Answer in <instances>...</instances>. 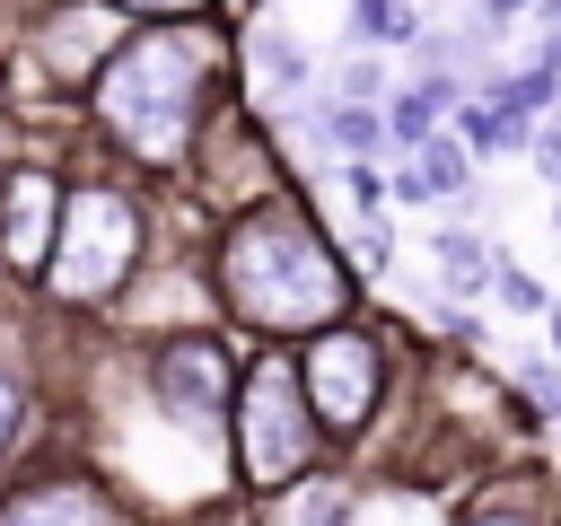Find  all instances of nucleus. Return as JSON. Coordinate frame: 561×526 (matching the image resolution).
Here are the masks:
<instances>
[{"label": "nucleus", "instance_id": "obj_1", "mask_svg": "<svg viewBox=\"0 0 561 526\" xmlns=\"http://www.w3.org/2000/svg\"><path fill=\"white\" fill-rule=\"evenodd\" d=\"M228 298L254 324H316V316L342 307V272L324 263V245L298 219L263 210V219H245L228 237Z\"/></svg>", "mask_w": 561, "mask_h": 526}, {"label": "nucleus", "instance_id": "obj_2", "mask_svg": "<svg viewBox=\"0 0 561 526\" xmlns=\"http://www.w3.org/2000/svg\"><path fill=\"white\" fill-rule=\"evenodd\" d=\"M202 70H210V35H140L114 70H105V123L140 149V158H175L184 149V123H193V96H202Z\"/></svg>", "mask_w": 561, "mask_h": 526}, {"label": "nucleus", "instance_id": "obj_3", "mask_svg": "<svg viewBox=\"0 0 561 526\" xmlns=\"http://www.w3.org/2000/svg\"><path fill=\"white\" fill-rule=\"evenodd\" d=\"M131 245H140V219H131V202H123V193H105V184L70 193V202H61V254H53V289H61V298H105V289L123 281Z\"/></svg>", "mask_w": 561, "mask_h": 526}, {"label": "nucleus", "instance_id": "obj_4", "mask_svg": "<svg viewBox=\"0 0 561 526\" xmlns=\"http://www.w3.org/2000/svg\"><path fill=\"white\" fill-rule=\"evenodd\" d=\"M307 447H316V430H307V386H298V368H289V359H263L254 386H245V465H254L263 482H280V473L307 465Z\"/></svg>", "mask_w": 561, "mask_h": 526}, {"label": "nucleus", "instance_id": "obj_5", "mask_svg": "<svg viewBox=\"0 0 561 526\" xmlns=\"http://www.w3.org/2000/svg\"><path fill=\"white\" fill-rule=\"evenodd\" d=\"M158 403L175 412V421H219V403H228V359H219V342L210 333H184V342H167L158 351Z\"/></svg>", "mask_w": 561, "mask_h": 526}, {"label": "nucleus", "instance_id": "obj_6", "mask_svg": "<svg viewBox=\"0 0 561 526\" xmlns=\"http://www.w3.org/2000/svg\"><path fill=\"white\" fill-rule=\"evenodd\" d=\"M307 386H316V412L324 421H359L377 403V351L359 333H324L316 359H307Z\"/></svg>", "mask_w": 561, "mask_h": 526}, {"label": "nucleus", "instance_id": "obj_7", "mask_svg": "<svg viewBox=\"0 0 561 526\" xmlns=\"http://www.w3.org/2000/svg\"><path fill=\"white\" fill-rule=\"evenodd\" d=\"M44 219H53V184H44V175H18V184H9V228H0V245H9L18 272L44 263Z\"/></svg>", "mask_w": 561, "mask_h": 526}, {"label": "nucleus", "instance_id": "obj_8", "mask_svg": "<svg viewBox=\"0 0 561 526\" xmlns=\"http://www.w3.org/2000/svg\"><path fill=\"white\" fill-rule=\"evenodd\" d=\"M0 526H123L96 491H79V482H53V491H26Z\"/></svg>", "mask_w": 561, "mask_h": 526}, {"label": "nucleus", "instance_id": "obj_9", "mask_svg": "<svg viewBox=\"0 0 561 526\" xmlns=\"http://www.w3.org/2000/svg\"><path fill=\"white\" fill-rule=\"evenodd\" d=\"M394 193H403V202H465V149H456V140H421Z\"/></svg>", "mask_w": 561, "mask_h": 526}, {"label": "nucleus", "instance_id": "obj_10", "mask_svg": "<svg viewBox=\"0 0 561 526\" xmlns=\"http://www.w3.org/2000/svg\"><path fill=\"white\" fill-rule=\"evenodd\" d=\"M316 132H324V140H333V149L359 167V158H377V140H386V114H368L359 96H342V105H324V114H316Z\"/></svg>", "mask_w": 561, "mask_h": 526}, {"label": "nucleus", "instance_id": "obj_11", "mask_svg": "<svg viewBox=\"0 0 561 526\" xmlns=\"http://www.w3.org/2000/svg\"><path fill=\"white\" fill-rule=\"evenodd\" d=\"M456 123H465V140H473V149H517V140H535L517 96H482V105H465Z\"/></svg>", "mask_w": 561, "mask_h": 526}, {"label": "nucleus", "instance_id": "obj_12", "mask_svg": "<svg viewBox=\"0 0 561 526\" xmlns=\"http://www.w3.org/2000/svg\"><path fill=\"white\" fill-rule=\"evenodd\" d=\"M438 105H447V79H430V88H403V96L386 105V132H394L403 149H421V140H438Z\"/></svg>", "mask_w": 561, "mask_h": 526}, {"label": "nucleus", "instance_id": "obj_13", "mask_svg": "<svg viewBox=\"0 0 561 526\" xmlns=\"http://www.w3.org/2000/svg\"><path fill=\"white\" fill-rule=\"evenodd\" d=\"M491 263H500V254H491L482 237H465V228H447V237H438V272H447V289H482V281H491Z\"/></svg>", "mask_w": 561, "mask_h": 526}, {"label": "nucleus", "instance_id": "obj_14", "mask_svg": "<svg viewBox=\"0 0 561 526\" xmlns=\"http://www.w3.org/2000/svg\"><path fill=\"white\" fill-rule=\"evenodd\" d=\"M254 70H263V88H307V53H298V35H289V26H263Z\"/></svg>", "mask_w": 561, "mask_h": 526}, {"label": "nucleus", "instance_id": "obj_15", "mask_svg": "<svg viewBox=\"0 0 561 526\" xmlns=\"http://www.w3.org/2000/svg\"><path fill=\"white\" fill-rule=\"evenodd\" d=\"M88 61H96V18H70V26H53V70H70V79H79Z\"/></svg>", "mask_w": 561, "mask_h": 526}, {"label": "nucleus", "instance_id": "obj_16", "mask_svg": "<svg viewBox=\"0 0 561 526\" xmlns=\"http://www.w3.org/2000/svg\"><path fill=\"white\" fill-rule=\"evenodd\" d=\"M289 526H351V491H333V482H316L307 500H298V517Z\"/></svg>", "mask_w": 561, "mask_h": 526}, {"label": "nucleus", "instance_id": "obj_17", "mask_svg": "<svg viewBox=\"0 0 561 526\" xmlns=\"http://www.w3.org/2000/svg\"><path fill=\"white\" fill-rule=\"evenodd\" d=\"M526 149H535V167H543V175H552V184H561V114H552V123H543V132H535V140H526Z\"/></svg>", "mask_w": 561, "mask_h": 526}, {"label": "nucleus", "instance_id": "obj_18", "mask_svg": "<svg viewBox=\"0 0 561 526\" xmlns=\"http://www.w3.org/2000/svg\"><path fill=\"white\" fill-rule=\"evenodd\" d=\"M114 9H140V18H175V9H193V0H114Z\"/></svg>", "mask_w": 561, "mask_h": 526}, {"label": "nucleus", "instance_id": "obj_19", "mask_svg": "<svg viewBox=\"0 0 561 526\" xmlns=\"http://www.w3.org/2000/svg\"><path fill=\"white\" fill-rule=\"evenodd\" d=\"M9 430H18V386L0 377V438H9Z\"/></svg>", "mask_w": 561, "mask_h": 526}, {"label": "nucleus", "instance_id": "obj_20", "mask_svg": "<svg viewBox=\"0 0 561 526\" xmlns=\"http://www.w3.org/2000/svg\"><path fill=\"white\" fill-rule=\"evenodd\" d=\"M517 9H526V0H482V18H491V26H500V18H517Z\"/></svg>", "mask_w": 561, "mask_h": 526}, {"label": "nucleus", "instance_id": "obj_21", "mask_svg": "<svg viewBox=\"0 0 561 526\" xmlns=\"http://www.w3.org/2000/svg\"><path fill=\"white\" fill-rule=\"evenodd\" d=\"M482 526H517V517H482Z\"/></svg>", "mask_w": 561, "mask_h": 526}, {"label": "nucleus", "instance_id": "obj_22", "mask_svg": "<svg viewBox=\"0 0 561 526\" xmlns=\"http://www.w3.org/2000/svg\"><path fill=\"white\" fill-rule=\"evenodd\" d=\"M552 342H561V316H552Z\"/></svg>", "mask_w": 561, "mask_h": 526}]
</instances>
